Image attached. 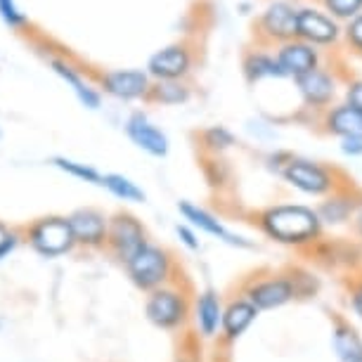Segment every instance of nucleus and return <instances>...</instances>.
Returning <instances> with one entry per match:
<instances>
[{"label":"nucleus","instance_id":"25","mask_svg":"<svg viewBox=\"0 0 362 362\" xmlns=\"http://www.w3.org/2000/svg\"><path fill=\"white\" fill-rule=\"evenodd\" d=\"M154 98L166 102V105H177V102L187 100V90L180 83H175V81H161L154 88Z\"/></svg>","mask_w":362,"mask_h":362},{"label":"nucleus","instance_id":"9","mask_svg":"<svg viewBox=\"0 0 362 362\" xmlns=\"http://www.w3.org/2000/svg\"><path fill=\"white\" fill-rule=\"evenodd\" d=\"M284 175L291 185H296V187L305 189V192H313V194L325 192V189H329V185H332L329 175H327L320 166L308 163V161H291L289 166H286Z\"/></svg>","mask_w":362,"mask_h":362},{"label":"nucleus","instance_id":"30","mask_svg":"<svg viewBox=\"0 0 362 362\" xmlns=\"http://www.w3.org/2000/svg\"><path fill=\"white\" fill-rule=\"evenodd\" d=\"M15 247V237L12 235H8V232H5L3 228H0V258H3L5 254H8V251Z\"/></svg>","mask_w":362,"mask_h":362},{"label":"nucleus","instance_id":"15","mask_svg":"<svg viewBox=\"0 0 362 362\" xmlns=\"http://www.w3.org/2000/svg\"><path fill=\"white\" fill-rule=\"evenodd\" d=\"M180 211L185 214L187 221H192V225H197V228H202V230H206L209 235L221 237V239H225L228 244H239V247H249V244H247V242H242L239 237L230 235V232L225 230L218 221H214V218H211V216L206 214V211L197 209V206H192V204H185V202L180 204Z\"/></svg>","mask_w":362,"mask_h":362},{"label":"nucleus","instance_id":"21","mask_svg":"<svg viewBox=\"0 0 362 362\" xmlns=\"http://www.w3.org/2000/svg\"><path fill=\"white\" fill-rule=\"evenodd\" d=\"M218 322H221V303L218 298L214 296L211 291H206L199 300V325H202V332L211 337L216 332Z\"/></svg>","mask_w":362,"mask_h":362},{"label":"nucleus","instance_id":"6","mask_svg":"<svg viewBox=\"0 0 362 362\" xmlns=\"http://www.w3.org/2000/svg\"><path fill=\"white\" fill-rule=\"evenodd\" d=\"M102 86L119 100H135L147 95L149 78L145 71H109L102 76Z\"/></svg>","mask_w":362,"mask_h":362},{"label":"nucleus","instance_id":"18","mask_svg":"<svg viewBox=\"0 0 362 362\" xmlns=\"http://www.w3.org/2000/svg\"><path fill=\"white\" fill-rule=\"evenodd\" d=\"M52 66H54V71H57L59 76H62V78L66 81V83H69V86L74 88V93H76V98L81 100V105L88 107V109H98V107H100V95L95 93L93 88H88V86L83 83V78H81L78 74L71 69L69 64L57 62V59H54Z\"/></svg>","mask_w":362,"mask_h":362},{"label":"nucleus","instance_id":"16","mask_svg":"<svg viewBox=\"0 0 362 362\" xmlns=\"http://www.w3.org/2000/svg\"><path fill=\"white\" fill-rule=\"evenodd\" d=\"M298 88H300V93L305 95V100L315 102V105H325V102L334 95V86H332L329 76H325V74L317 69L298 76Z\"/></svg>","mask_w":362,"mask_h":362},{"label":"nucleus","instance_id":"34","mask_svg":"<svg viewBox=\"0 0 362 362\" xmlns=\"http://www.w3.org/2000/svg\"><path fill=\"white\" fill-rule=\"evenodd\" d=\"M355 308H358V313L362 315V289L355 293Z\"/></svg>","mask_w":362,"mask_h":362},{"label":"nucleus","instance_id":"17","mask_svg":"<svg viewBox=\"0 0 362 362\" xmlns=\"http://www.w3.org/2000/svg\"><path fill=\"white\" fill-rule=\"evenodd\" d=\"M329 126L334 133L346 135V138H362V112L355 107H339L329 116Z\"/></svg>","mask_w":362,"mask_h":362},{"label":"nucleus","instance_id":"11","mask_svg":"<svg viewBox=\"0 0 362 362\" xmlns=\"http://www.w3.org/2000/svg\"><path fill=\"white\" fill-rule=\"evenodd\" d=\"M69 228L74 235V242H86V244H100L107 235L105 218L95 211H78L69 218Z\"/></svg>","mask_w":362,"mask_h":362},{"label":"nucleus","instance_id":"13","mask_svg":"<svg viewBox=\"0 0 362 362\" xmlns=\"http://www.w3.org/2000/svg\"><path fill=\"white\" fill-rule=\"evenodd\" d=\"M291 284L286 279H270V282H263L251 289V305L254 308H277V305L286 303L291 298Z\"/></svg>","mask_w":362,"mask_h":362},{"label":"nucleus","instance_id":"14","mask_svg":"<svg viewBox=\"0 0 362 362\" xmlns=\"http://www.w3.org/2000/svg\"><path fill=\"white\" fill-rule=\"evenodd\" d=\"M263 29L275 38H291L296 36V12L286 3L270 5L263 15Z\"/></svg>","mask_w":362,"mask_h":362},{"label":"nucleus","instance_id":"23","mask_svg":"<svg viewBox=\"0 0 362 362\" xmlns=\"http://www.w3.org/2000/svg\"><path fill=\"white\" fill-rule=\"evenodd\" d=\"M52 163H54V166H57V168H62L64 173L76 175V177H81V180L93 182V185H102V175H100L95 168L86 166V163L69 161V159H64V156H57V159H52Z\"/></svg>","mask_w":362,"mask_h":362},{"label":"nucleus","instance_id":"29","mask_svg":"<svg viewBox=\"0 0 362 362\" xmlns=\"http://www.w3.org/2000/svg\"><path fill=\"white\" fill-rule=\"evenodd\" d=\"M348 36H351L353 45H355V47H360V50H362V17H358V19H355V22L351 24V31H348Z\"/></svg>","mask_w":362,"mask_h":362},{"label":"nucleus","instance_id":"1","mask_svg":"<svg viewBox=\"0 0 362 362\" xmlns=\"http://www.w3.org/2000/svg\"><path fill=\"white\" fill-rule=\"evenodd\" d=\"M265 228L282 242H303L317 232V218L300 206H279L265 216Z\"/></svg>","mask_w":362,"mask_h":362},{"label":"nucleus","instance_id":"3","mask_svg":"<svg viewBox=\"0 0 362 362\" xmlns=\"http://www.w3.org/2000/svg\"><path fill=\"white\" fill-rule=\"evenodd\" d=\"M31 244L43 256H59L74 244L69 221L62 218H47L31 230Z\"/></svg>","mask_w":362,"mask_h":362},{"label":"nucleus","instance_id":"10","mask_svg":"<svg viewBox=\"0 0 362 362\" xmlns=\"http://www.w3.org/2000/svg\"><path fill=\"white\" fill-rule=\"evenodd\" d=\"M296 33L315 43H329L337 38V26L315 10H300L296 15Z\"/></svg>","mask_w":362,"mask_h":362},{"label":"nucleus","instance_id":"5","mask_svg":"<svg viewBox=\"0 0 362 362\" xmlns=\"http://www.w3.org/2000/svg\"><path fill=\"white\" fill-rule=\"evenodd\" d=\"M126 133H128V138H131L140 149H145L147 154L166 156V152H168L166 135H163L156 126L149 124L145 114H133L126 124Z\"/></svg>","mask_w":362,"mask_h":362},{"label":"nucleus","instance_id":"4","mask_svg":"<svg viewBox=\"0 0 362 362\" xmlns=\"http://www.w3.org/2000/svg\"><path fill=\"white\" fill-rule=\"evenodd\" d=\"M147 69L159 81H175L180 76H185L189 69V52L182 45L163 47V50L149 57Z\"/></svg>","mask_w":362,"mask_h":362},{"label":"nucleus","instance_id":"12","mask_svg":"<svg viewBox=\"0 0 362 362\" xmlns=\"http://www.w3.org/2000/svg\"><path fill=\"white\" fill-rule=\"evenodd\" d=\"M277 64L282 66L284 74H293V76H303L315 69L317 64V57L315 52L310 50L308 45H300V43H289L279 50V57H277Z\"/></svg>","mask_w":362,"mask_h":362},{"label":"nucleus","instance_id":"7","mask_svg":"<svg viewBox=\"0 0 362 362\" xmlns=\"http://www.w3.org/2000/svg\"><path fill=\"white\" fill-rule=\"evenodd\" d=\"M185 315V303L175 291H156L147 303V317L159 327H175Z\"/></svg>","mask_w":362,"mask_h":362},{"label":"nucleus","instance_id":"33","mask_svg":"<svg viewBox=\"0 0 362 362\" xmlns=\"http://www.w3.org/2000/svg\"><path fill=\"white\" fill-rule=\"evenodd\" d=\"M177 235H180V237H185V244H187V247H192V249L199 247V244H197V239H194L192 235H189V232H187L185 228H177Z\"/></svg>","mask_w":362,"mask_h":362},{"label":"nucleus","instance_id":"8","mask_svg":"<svg viewBox=\"0 0 362 362\" xmlns=\"http://www.w3.org/2000/svg\"><path fill=\"white\" fill-rule=\"evenodd\" d=\"M112 242H114L116 251H119V256L124 258V261L135 256L147 244L142 228L128 216H119L112 223Z\"/></svg>","mask_w":362,"mask_h":362},{"label":"nucleus","instance_id":"22","mask_svg":"<svg viewBox=\"0 0 362 362\" xmlns=\"http://www.w3.org/2000/svg\"><path fill=\"white\" fill-rule=\"evenodd\" d=\"M337 351L344 362H362V344L351 329H339Z\"/></svg>","mask_w":362,"mask_h":362},{"label":"nucleus","instance_id":"28","mask_svg":"<svg viewBox=\"0 0 362 362\" xmlns=\"http://www.w3.org/2000/svg\"><path fill=\"white\" fill-rule=\"evenodd\" d=\"M206 142L211 147H221L223 149V147L232 145V135L228 131H223V128H214V131H209Z\"/></svg>","mask_w":362,"mask_h":362},{"label":"nucleus","instance_id":"19","mask_svg":"<svg viewBox=\"0 0 362 362\" xmlns=\"http://www.w3.org/2000/svg\"><path fill=\"white\" fill-rule=\"evenodd\" d=\"M254 317H256V308L251 303H244V300L232 303L228 313H225V332H228V337L237 339L239 334L254 322Z\"/></svg>","mask_w":362,"mask_h":362},{"label":"nucleus","instance_id":"35","mask_svg":"<svg viewBox=\"0 0 362 362\" xmlns=\"http://www.w3.org/2000/svg\"><path fill=\"white\" fill-rule=\"evenodd\" d=\"M358 225H360V232H362V214H360V218H358Z\"/></svg>","mask_w":362,"mask_h":362},{"label":"nucleus","instance_id":"24","mask_svg":"<svg viewBox=\"0 0 362 362\" xmlns=\"http://www.w3.org/2000/svg\"><path fill=\"white\" fill-rule=\"evenodd\" d=\"M249 69V76L251 78H261V76H284L282 66H279L275 59L270 57H263V54H256V57L249 59L247 64Z\"/></svg>","mask_w":362,"mask_h":362},{"label":"nucleus","instance_id":"31","mask_svg":"<svg viewBox=\"0 0 362 362\" xmlns=\"http://www.w3.org/2000/svg\"><path fill=\"white\" fill-rule=\"evenodd\" d=\"M348 100H351V107L360 109V112H362V83L351 88V93H348Z\"/></svg>","mask_w":362,"mask_h":362},{"label":"nucleus","instance_id":"20","mask_svg":"<svg viewBox=\"0 0 362 362\" xmlns=\"http://www.w3.org/2000/svg\"><path fill=\"white\" fill-rule=\"evenodd\" d=\"M102 187H107L114 197H119L124 202H145V192L133 180H128V177L119 173H109L102 177Z\"/></svg>","mask_w":362,"mask_h":362},{"label":"nucleus","instance_id":"26","mask_svg":"<svg viewBox=\"0 0 362 362\" xmlns=\"http://www.w3.org/2000/svg\"><path fill=\"white\" fill-rule=\"evenodd\" d=\"M0 17H3V22L10 24L12 29H17V26L26 24V15L19 12V8L15 5V0H0Z\"/></svg>","mask_w":362,"mask_h":362},{"label":"nucleus","instance_id":"27","mask_svg":"<svg viewBox=\"0 0 362 362\" xmlns=\"http://www.w3.org/2000/svg\"><path fill=\"white\" fill-rule=\"evenodd\" d=\"M327 8L339 17H351L362 8V0H327Z\"/></svg>","mask_w":362,"mask_h":362},{"label":"nucleus","instance_id":"2","mask_svg":"<svg viewBox=\"0 0 362 362\" xmlns=\"http://www.w3.org/2000/svg\"><path fill=\"white\" fill-rule=\"evenodd\" d=\"M126 265L133 282L142 286V289H152V286L163 282L168 272V261L163 256V251H159L156 247H147V244L135 256L128 258Z\"/></svg>","mask_w":362,"mask_h":362},{"label":"nucleus","instance_id":"32","mask_svg":"<svg viewBox=\"0 0 362 362\" xmlns=\"http://www.w3.org/2000/svg\"><path fill=\"white\" fill-rule=\"evenodd\" d=\"M344 149L346 152H362V138H348Z\"/></svg>","mask_w":362,"mask_h":362}]
</instances>
